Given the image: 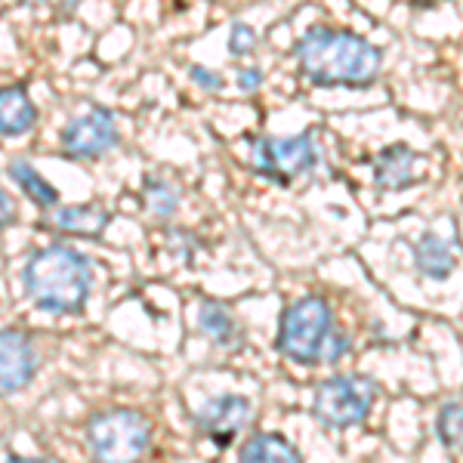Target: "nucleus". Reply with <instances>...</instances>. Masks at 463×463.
<instances>
[{"instance_id": "23", "label": "nucleus", "mask_w": 463, "mask_h": 463, "mask_svg": "<svg viewBox=\"0 0 463 463\" xmlns=\"http://www.w3.org/2000/svg\"><path fill=\"white\" fill-rule=\"evenodd\" d=\"M13 220H16V207H13L10 195L4 192V185H0V226H10Z\"/></svg>"}, {"instance_id": "14", "label": "nucleus", "mask_w": 463, "mask_h": 463, "mask_svg": "<svg viewBox=\"0 0 463 463\" xmlns=\"http://www.w3.org/2000/svg\"><path fill=\"white\" fill-rule=\"evenodd\" d=\"M414 266L423 279L445 281V279H451V272H454V253L442 238L427 232V235H420V241L414 244Z\"/></svg>"}, {"instance_id": "4", "label": "nucleus", "mask_w": 463, "mask_h": 463, "mask_svg": "<svg viewBox=\"0 0 463 463\" xmlns=\"http://www.w3.org/2000/svg\"><path fill=\"white\" fill-rule=\"evenodd\" d=\"M87 445L96 463H137L152 445V423L133 408H109L90 417Z\"/></svg>"}, {"instance_id": "2", "label": "nucleus", "mask_w": 463, "mask_h": 463, "mask_svg": "<svg viewBox=\"0 0 463 463\" xmlns=\"http://www.w3.org/2000/svg\"><path fill=\"white\" fill-rule=\"evenodd\" d=\"M25 288L37 309L53 316H74L84 309L93 290V266L84 253L65 244H50L34 250L25 263Z\"/></svg>"}, {"instance_id": "1", "label": "nucleus", "mask_w": 463, "mask_h": 463, "mask_svg": "<svg viewBox=\"0 0 463 463\" xmlns=\"http://www.w3.org/2000/svg\"><path fill=\"white\" fill-rule=\"evenodd\" d=\"M297 62L316 87H368L383 69V53L364 34L316 25L297 41Z\"/></svg>"}, {"instance_id": "16", "label": "nucleus", "mask_w": 463, "mask_h": 463, "mask_svg": "<svg viewBox=\"0 0 463 463\" xmlns=\"http://www.w3.org/2000/svg\"><path fill=\"white\" fill-rule=\"evenodd\" d=\"M10 176L16 179V185L22 192H25L28 198L34 201V204H41V207H56V201H59V192L53 189V185L47 183L37 170L32 167L28 161H13L10 164Z\"/></svg>"}, {"instance_id": "19", "label": "nucleus", "mask_w": 463, "mask_h": 463, "mask_svg": "<svg viewBox=\"0 0 463 463\" xmlns=\"http://www.w3.org/2000/svg\"><path fill=\"white\" fill-rule=\"evenodd\" d=\"M253 50H257V34H253V28L244 25V22H235L229 32V53L244 59V56H250Z\"/></svg>"}, {"instance_id": "21", "label": "nucleus", "mask_w": 463, "mask_h": 463, "mask_svg": "<svg viewBox=\"0 0 463 463\" xmlns=\"http://www.w3.org/2000/svg\"><path fill=\"white\" fill-rule=\"evenodd\" d=\"M263 69H257V65H250V69H238V90H244V93H253V90L263 87Z\"/></svg>"}, {"instance_id": "9", "label": "nucleus", "mask_w": 463, "mask_h": 463, "mask_svg": "<svg viewBox=\"0 0 463 463\" xmlns=\"http://www.w3.org/2000/svg\"><path fill=\"white\" fill-rule=\"evenodd\" d=\"M250 414H253L250 399H244V395H238V392H229V395H220V399L207 402V405L198 411L195 423L216 445H229L232 439L250 423Z\"/></svg>"}, {"instance_id": "18", "label": "nucleus", "mask_w": 463, "mask_h": 463, "mask_svg": "<svg viewBox=\"0 0 463 463\" xmlns=\"http://www.w3.org/2000/svg\"><path fill=\"white\" fill-rule=\"evenodd\" d=\"M146 195H148V207H152L155 216H161V220H167V216L176 213V189L167 183V179H148L146 183Z\"/></svg>"}, {"instance_id": "7", "label": "nucleus", "mask_w": 463, "mask_h": 463, "mask_svg": "<svg viewBox=\"0 0 463 463\" xmlns=\"http://www.w3.org/2000/svg\"><path fill=\"white\" fill-rule=\"evenodd\" d=\"M118 121L109 109L87 111L62 130V146L74 158H99L118 146Z\"/></svg>"}, {"instance_id": "11", "label": "nucleus", "mask_w": 463, "mask_h": 463, "mask_svg": "<svg viewBox=\"0 0 463 463\" xmlns=\"http://www.w3.org/2000/svg\"><path fill=\"white\" fill-rule=\"evenodd\" d=\"M37 121V109L25 87H0V137L28 133Z\"/></svg>"}, {"instance_id": "3", "label": "nucleus", "mask_w": 463, "mask_h": 463, "mask_svg": "<svg viewBox=\"0 0 463 463\" xmlns=\"http://www.w3.org/2000/svg\"><path fill=\"white\" fill-rule=\"evenodd\" d=\"M334 309L325 297H300L281 312L279 353L297 364H321L334 337Z\"/></svg>"}, {"instance_id": "12", "label": "nucleus", "mask_w": 463, "mask_h": 463, "mask_svg": "<svg viewBox=\"0 0 463 463\" xmlns=\"http://www.w3.org/2000/svg\"><path fill=\"white\" fill-rule=\"evenodd\" d=\"M238 463H303V454L281 432H257L241 445Z\"/></svg>"}, {"instance_id": "15", "label": "nucleus", "mask_w": 463, "mask_h": 463, "mask_svg": "<svg viewBox=\"0 0 463 463\" xmlns=\"http://www.w3.org/2000/svg\"><path fill=\"white\" fill-rule=\"evenodd\" d=\"M109 211L96 204H84V207H56L53 211V226L69 232V235H80V238H99L109 226Z\"/></svg>"}, {"instance_id": "5", "label": "nucleus", "mask_w": 463, "mask_h": 463, "mask_svg": "<svg viewBox=\"0 0 463 463\" xmlns=\"http://www.w3.org/2000/svg\"><path fill=\"white\" fill-rule=\"evenodd\" d=\"M377 405V383L364 374H337L321 380L312 392V414L325 430H353Z\"/></svg>"}, {"instance_id": "6", "label": "nucleus", "mask_w": 463, "mask_h": 463, "mask_svg": "<svg viewBox=\"0 0 463 463\" xmlns=\"http://www.w3.org/2000/svg\"><path fill=\"white\" fill-rule=\"evenodd\" d=\"M312 167H318V146L312 130L297 137H260L253 143V170L263 179L288 185Z\"/></svg>"}, {"instance_id": "17", "label": "nucleus", "mask_w": 463, "mask_h": 463, "mask_svg": "<svg viewBox=\"0 0 463 463\" xmlns=\"http://www.w3.org/2000/svg\"><path fill=\"white\" fill-rule=\"evenodd\" d=\"M436 436L448 451L463 448V402H445L436 414Z\"/></svg>"}, {"instance_id": "10", "label": "nucleus", "mask_w": 463, "mask_h": 463, "mask_svg": "<svg viewBox=\"0 0 463 463\" xmlns=\"http://www.w3.org/2000/svg\"><path fill=\"white\" fill-rule=\"evenodd\" d=\"M423 158L405 143L386 146L374 161V183L380 192H402L420 179Z\"/></svg>"}, {"instance_id": "20", "label": "nucleus", "mask_w": 463, "mask_h": 463, "mask_svg": "<svg viewBox=\"0 0 463 463\" xmlns=\"http://www.w3.org/2000/svg\"><path fill=\"white\" fill-rule=\"evenodd\" d=\"M189 78L195 80L198 87H204V90H222V84H226L220 71L204 69V65H192V69H189Z\"/></svg>"}, {"instance_id": "13", "label": "nucleus", "mask_w": 463, "mask_h": 463, "mask_svg": "<svg viewBox=\"0 0 463 463\" xmlns=\"http://www.w3.org/2000/svg\"><path fill=\"white\" fill-rule=\"evenodd\" d=\"M198 325H201V331H204V337L216 343V346H238V343L244 340V334H241V327H238V321L235 316L226 309L222 303H216V300H204L198 306Z\"/></svg>"}, {"instance_id": "8", "label": "nucleus", "mask_w": 463, "mask_h": 463, "mask_svg": "<svg viewBox=\"0 0 463 463\" xmlns=\"http://www.w3.org/2000/svg\"><path fill=\"white\" fill-rule=\"evenodd\" d=\"M37 374V353L34 343L19 327L0 331V395L19 392Z\"/></svg>"}, {"instance_id": "24", "label": "nucleus", "mask_w": 463, "mask_h": 463, "mask_svg": "<svg viewBox=\"0 0 463 463\" xmlns=\"http://www.w3.org/2000/svg\"><path fill=\"white\" fill-rule=\"evenodd\" d=\"M6 463H59L56 458H10Z\"/></svg>"}, {"instance_id": "22", "label": "nucleus", "mask_w": 463, "mask_h": 463, "mask_svg": "<svg viewBox=\"0 0 463 463\" xmlns=\"http://www.w3.org/2000/svg\"><path fill=\"white\" fill-rule=\"evenodd\" d=\"M346 353H349V334H343V331H334L331 343H327L325 362H327V364H334V362H340V358L346 355Z\"/></svg>"}]
</instances>
